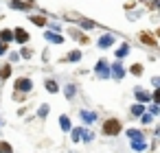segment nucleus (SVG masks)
Segmentation results:
<instances>
[{
  "mask_svg": "<svg viewBox=\"0 0 160 153\" xmlns=\"http://www.w3.org/2000/svg\"><path fill=\"white\" fill-rule=\"evenodd\" d=\"M103 131H105V133H108V136H116V133H118V131H121V122H118V120H114V118H112V120H108V122H105V125H103Z\"/></svg>",
  "mask_w": 160,
  "mask_h": 153,
  "instance_id": "nucleus-1",
  "label": "nucleus"
},
{
  "mask_svg": "<svg viewBox=\"0 0 160 153\" xmlns=\"http://www.w3.org/2000/svg\"><path fill=\"white\" fill-rule=\"evenodd\" d=\"M31 88H33V83L29 79H18L16 81V90H20V92H29Z\"/></svg>",
  "mask_w": 160,
  "mask_h": 153,
  "instance_id": "nucleus-2",
  "label": "nucleus"
},
{
  "mask_svg": "<svg viewBox=\"0 0 160 153\" xmlns=\"http://www.w3.org/2000/svg\"><path fill=\"white\" fill-rule=\"evenodd\" d=\"M13 35H16V40H18L20 44H27V42H29V33H27L24 29H16Z\"/></svg>",
  "mask_w": 160,
  "mask_h": 153,
  "instance_id": "nucleus-3",
  "label": "nucleus"
},
{
  "mask_svg": "<svg viewBox=\"0 0 160 153\" xmlns=\"http://www.w3.org/2000/svg\"><path fill=\"white\" fill-rule=\"evenodd\" d=\"M97 72H99V77H108V74H110V66L101 59V61L97 64Z\"/></svg>",
  "mask_w": 160,
  "mask_h": 153,
  "instance_id": "nucleus-4",
  "label": "nucleus"
},
{
  "mask_svg": "<svg viewBox=\"0 0 160 153\" xmlns=\"http://www.w3.org/2000/svg\"><path fill=\"white\" fill-rule=\"evenodd\" d=\"M112 44H114V37H112V35H103V37L99 40V46H101V48H108V46H112Z\"/></svg>",
  "mask_w": 160,
  "mask_h": 153,
  "instance_id": "nucleus-5",
  "label": "nucleus"
},
{
  "mask_svg": "<svg viewBox=\"0 0 160 153\" xmlns=\"http://www.w3.org/2000/svg\"><path fill=\"white\" fill-rule=\"evenodd\" d=\"M9 74H11V66H9V64H5L2 68H0V81L9 79Z\"/></svg>",
  "mask_w": 160,
  "mask_h": 153,
  "instance_id": "nucleus-6",
  "label": "nucleus"
},
{
  "mask_svg": "<svg viewBox=\"0 0 160 153\" xmlns=\"http://www.w3.org/2000/svg\"><path fill=\"white\" fill-rule=\"evenodd\" d=\"M145 146H147V144H145V138H138V140L132 142V149H134V151H142Z\"/></svg>",
  "mask_w": 160,
  "mask_h": 153,
  "instance_id": "nucleus-7",
  "label": "nucleus"
},
{
  "mask_svg": "<svg viewBox=\"0 0 160 153\" xmlns=\"http://www.w3.org/2000/svg\"><path fill=\"white\" fill-rule=\"evenodd\" d=\"M13 9H31V2H20V0H11Z\"/></svg>",
  "mask_w": 160,
  "mask_h": 153,
  "instance_id": "nucleus-8",
  "label": "nucleus"
},
{
  "mask_svg": "<svg viewBox=\"0 0 160 153\" xmlns=\"http://www.w3.org/2000/svg\"><path fill=\"white\" fill-rule=\"evenodd\" d=\"M46 40H48V42H55V44H62V42H64V37L57 35V33H46Z\"/></svg>",
  "mask_w": 160,
  "mask_h": 153,
  "instance_id": "nucleus-9",
  "label": "nucleus"
},
{
  "mask_svg": "<svg viewBox=\"0 0 160 153\" xmlns=\"http://www.w3.org/2000/svg\"><path fill=\"white\" fill-rule=\"evenodd\" d=\"M9 40H13V33L11 31H0V42H9Z\"/></svg>",
  "mask_w": 160,
  "mask_h": 153,
  "instance_id": "nucleus-10",
  "label": "nucleus"
},
{
  "mask_svg": "<svg viewBox=\"0 0 160 153\" xmlns=\"http://www.w3.org/2000/svg\"><path fill=\"white\" fill-rule=\"evenodd\" d=\"M140 40H142L145 44H149V46H156V40H153L149 33H142V35H140Z\"/></svg>",
  "mask_w": 160,
  "mask_h": 153,
  "instance_id": "nucleus-11",
  "label": "nucleus"
},
{
  "mask_svg": "<svg viewBox=\"0 0 160 153\" xmlns=\"http://www.w3.org/2000/svg\"><path fill=\"white\" fill-rule=\"evenodd\" d=\"M46 90H48L51 94H55V92H59V85H57L55 81H46Z\"/></svg>",
  "mask_w": 160,
  "mask_h": 153,
  "instance_id": "nucleus-12",
  "label": "nucleus"
},
{
  "mask_svg": "<svg viewBox=\"0 0 160 153\" xmlns=\"http://www.w3.org/2000/svg\"><path fill=\"white\" fill-rule=\"evenodd\" d=\"M59 125H62L64 131H68V129H70V118H68V116H62V118H59Z\"/></svg>",
  "mask_w": 160,
  "mask_h": 153,
  "instance_id": "nucleus-13",
  "label": "nucleus"
},
{
  "mask_svg": "<svg viewBox=\"0 0 160 153\" xmlns=\"http://www.w3.org/2000/svg\"><path fill=\"white\" fill-rule=\"evenodd\" d=\"M31 22H33L35 26H44V24H46V20H44L42 16H33V18H31Z\"/></svg>",
  "mask_w": 160,
  "mask_h": 153,
  "instance_id": "nucleus-14",
  "label": "nucleus"
},
{
  "mask_svg": "<svg viewBox=\"0 0 160 153\" xmlns=\"http://www.w3.org/2000/svg\"><path fill=\"white\" fill-rule=\"evenodd\" d=\"M79 59H81V53H79V50L68 53V61H79Z\"/></svg>",
  "mask_w": 160,
  "mask_h": 153,
  "instance_id": "nucleus-15",
  "label": "nucleus"
},
{
  "mask_svg": "<svg viewBox=\"0 0 160 153\" xmlns=\"http://www.w3.org/2000/svg\"><path fill=\"white\" fill-rule=\"evenodd\" d=\"M81 118H83V120H86V122H92V120H94V118H97V116H94V114H92V112H81Z\"/></svg>",
  "mask_w": 160,
  "mask_h": 153,
  "instance_id": "nucleus-16",
  "label": "nucleus"
},
{
  "mask_svg": "<svg viewBox=\"0 0 160 153\" xmlns=\"http://www.w3.org/2000/svg\"><path fill=\"white\" fill-rule=\"evenodd\" d=\"M127 136H129L132 140H138V138H142V133H140L138 129H129V131H127Z\"/></svg>",
  "mask_w": 160,
  "mask_h": 153,
  "instance_id": "nucleus-17",
  "label": "nucleus"
},
{
  "mask_svg": "<svg viewBox=\"0 0 160 153\" xmlns=\"http://www.w3.org/2000/svg\"><path fill=\"white\" fill-rule=\"evenodd\" d=\"M0 153H13V149H11L7 142H2V140H0Z\"/></svg>",
  "mask_w": 160,
  "mask_h": 153,
  "instance_id": "nucleus-18",
  "label": "nucleus"
},
{
  "mask_svg": "<svg viewBox=\"0 0 160 153\" xmlns=\"http://www.w3.org/2000/svg\"><path fill=\"white\" fill-rule=\"evenodd\" d=\"M127 50H129V46H127V44H123V46L118 48V53H116V57H118V59H121V57H125V55H127Z\"/></svg>",
  "mask_w": 160,
  "mask_h": 153,
  "instance_id": "nucleus-19",
  "label": "nucleus"
},
{
  "mask_svg": "<svg viewBox=\"0 0 160 153\" xmlns=\"http://www.w3.org/2000/svg\"><path fill=\"white\" fill-rule=\"evenodd\" d=\"M112 70H114V77H116V79H121V77L125 74V72H123V68H121L118 64H114V68H112Z\"/></svg>",
  "mask_w": 160,
  "mask_h": 153,
  "instance_id": "nucleus-20",
  "label": "nucleus"
},
{
  "mask_svg": "<svg viewBox=\"0 0 160 153\" xmlns=\"http://www.w3.org/2000/svg\"><path fill=\"white\" fill-rule=\"evenodd\" d=\"M136 98H138V101H149V94L142 92V90H136Z\"/></svg>",
  "mask_w": 160,
  "mask_h": 153,
  "instance_id": "nucleus-21",
  "label": "nucleus"
},
{
  "mask_svg": "<svg viewBox=\"0 0 160 153\" xmlns=\"http://www.w3.org/2000/svg\"><path fill=\"white\" fill-rule=\"evenodd\" d=\"M142 112H145V107H142V105H140V103H138V105H134V107H132V114H136V116H142Z\"/></svg>",
  "mask_w": 160,
  "mask_h": 153,
  "instance_id": "nucleus-22",
  "label": "nucleus"
},
{
  "mask_svg": "<svg viewBox=\"0 0 160 153\" xmlns=\"http://www.w3.org/2000/svg\"><path fill=\"white\" fill-rule=\"evenodd\" d=\"M140 72H142V66L140 64H134L132 66V74H140Z\"/></svg>",
  "mask_w": 160,
  "mask_h": 153,
  "instance_id": "nucleus-23",
  "label": "nucleus"
},
{
  "mask_svg": "<svg viewBox=\"0 0 160 153\" xmlns=\"http://www.w3.org/2000/svg\"><path fill=\"white\" fill-rule=\"evenodd\" d=\"M72 94H75V88H72V85H68V88H66V96H68V98H72Z\"/></svg>",
  "mask_w": 160,
  "mask_h": 153,
  "instance_id": "nucleus-24",
  "label": "nucleus"
},
{
  "mask_svg": "<svg viewBox=\"0 0 160 153\" xmlns=\"http://www.w3.org/2000/svg\"><path fill=\"white\" fill-rule=\"evenodd\" d=\"M79 138H81V129H75V131H72V140H75V142H77V140H79Z\"/></svg>",
  "mask_w": 160,
  "mask_h": 153,
  "instance_id": "nucleus-25",
  "label": "nucleus"
},
{
  "mask_svg": "<svg viewBox=\"0 0 160 153\" xmlns=\"http://www.w3.org/2000/svg\"><path fill=\"white\" fill-rule=\"evenodd\" d=\"M81 136H83V140H86V142H90V140H92V133H90V131H81Z\"/></svg>",
  "mask_w": 160,
  "mask_h": 153,
  "instance_id": "nucleus-26",
  "label": "nucleus"
},
{
  "mask_svg": "<svg viewBox=\"0 0 160 153\" xmlns=\"http://www.w3.org/2000/svg\"><path fill=\"white\" fill-rule=\"evenodd\" d=\"M48 114V105H42V109H40V116H46Z\"/></svg>",
  "mask_w": 160,
  "mask_h": 153,
  "instance_id": "nucleus-27",
  "label": "nucleus"
},
{
  "mask_svg": "<svg viewBox=\"0 0 160 153\" xmlns=\"http://www.w3.org/2000/svg\"><path fill=\"white\" fill-rule=\"evenodd\" d=\"M5 50H7V44H5V42H0V55H5Z\"/></svg>",
  "mask_w": 160,
  "mask_h": 153,
  "instance_id": "nucleus-28",
  "label": "nucleus"
}]
</instances>
